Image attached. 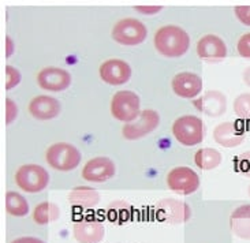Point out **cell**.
<instances>
[{"label": "cell", "instance_id": "obj_1", "mask_svg": "<svg viewBox=\"0 0 250 243\" xmlns=\"http://www.w3.org/2000/svg\"><path fill=\"white\" fill-rule=\"evenodd\" d=\"M153 44L164 58H181L190 47L189 34L176 25H166L155 33Z\"/></svg>", "mask_w": 250, "mask_h": 243}, {"label": "cell", "instance_id": "obj_2", "mask_svg": "<svg viewBox=\"0 0 250 243\" xmlns=\"http://www.w3.org/2000/svg\"><path fill=\"white\" fill-rule=\"evenodd\" d=\"M81 152L67 142H58L48 148L45 153L47 162L56 171H73L81 162Z\"/></svg>", "mask_w": 250, "mask_h": 243}, {"label": "cell", "instance_id": "obj_3", "mask_svg": "<svg viewBox=\"0 0 250 243\" xmlns=\"http://www.w3.org/2000/svg\"><path fill=\"white\" fill-rule=\"evenodd\" d=\"M172 134L176 141L185 146L198 145L205 137L204 122L194 115L181 116L172 124Z\"/></svg>", "mask_w": 250, "mask_h": 243}, {"label": "cell", "instance_id": "obj_4", "mask_svg": "<svg viewBox=\"0 0 250 243\" xmlns=\"http://www.w3.org/2000/svg\"><path fill=\"white\" fill-rule=\"evenodd\" d=\"M111 114L123 123L134 122L141 114V101L134 92L119 90L111 100Z\"/></svg>", "mask_w": 250, "mask_h": 243}, {"label": "cell", "instance_id": "obj_5", "mask_svg": "<svg viewBox=\"0 0 250 243\" xmlns=\"http://www.w3.org/2000/svg\"><path fill=\"white\" fill-rule=\"evenodd\" d=\"M15 183L26 193H40L49 183V174L41 165L25 164L15 172Z\"/></svg>", "mask_w": 250, "mask_h": 243}, {"label": "cell", "instance_id": "obj_6", "mask_svg": "<svg viewBox=\"0 0 250 243\" xmlns=\"http://www.w3.org/2000/svg\"><path fill=\"white\" fill-rule=\"evenodd\" d=\"M148 36L146 26L140 20L125 18L118 20L112 29V39L125 47H134L145 41Z\"/></svg>", "mask_w": 250, "mask_h": 243}, {"label": "cell", "instance_id": "obj_7", "mask_svg": "<svg viewBox=\"0 0 250 243\" xmlns=\"http://www.w3.org/2000/svg\"><path fill=\"white\" fill-rule=\"evenodd\" d=\"M160 116L153 109L141 111L140 116L131 123H126L122 128L123 137L128 141H135L149 135L153 130L159 127Z\"/></svg>", "mask_w": 250, "mask_h": 243}, {"label": "cell", "instance_id": "obj_8", "mask_svg": "<svg viewBox=\"0 0 250 243\" xmlns=\"http://www.w3.org/2000/svg\"><path fill=\"white\" fill-rule=\"evenodd\" d=\"M167 184L176 194L189 196L200 187V178L189 167H175L167 175Z\"/></svg>", "mask_w": 250, "mask_h": 243}, {"label": "cell", "instance_id": "obj_9", "mask_svg": "<svg viewBox=\"0 0 250 243\" xmlns=\"http://www.w3.org/2000/svg\"><path fill=\"white\" fill-rule=\"evenodd\" d=\"M156 216L159 220L169 224L186 223L191 216V209L188 203L175 198H164L156 205Z\"/></svg>", "mask_w": 250, "mask_h": 243}, {"label": "cell", "instance_id": "obj_10", "mask_svg": "<svg viewBox=\"0 0 250 243\" xmlns=\"http://www.w3.org/2000/svg\"><path fill=\"white\" fill-rule=\"evenodd\" d=\"M197 55L207 63L223 61L227 56V47L219 36L207 34L197 41Z\"/></svg>", "mask_w": 250, "mask_h": 243}, {"label": "cell", "instance_id": "obj_11", "mask_svg": "<svg viewBox=\"0 0 250 243\" xmlns=\"http://www.w3.org/2000/svg\"><path fill=\"white\" fill-rule=\"evenodd\" d=\"M115 164L111 159L99 156L95 159H90L85 164L82 169V178L86 182L103 183L115 175Z\"/></svg>", "mask_w": 250, "mask_h": 243}, {"label": "cell", "instance_id": "obj_12", "mask_svg": "<svg viewBox=\"0 0 250 243\" xmlns=\"http://www.w3.org/2000/svg\"><path fill=\"white\" fill-rule=\"evenodd\" d=\"M37 83L48 92H63L71 85V75L61 67H45L37 75Z\"/></svg>", "mask_w": 250, "mask_h": 243}, {"label": "cell", "instance_id": "obj_13", "mask_svg": "<svg viewBox=\"0 0 250 243\" xmlns=\"http://www.w3.org/2000/svg\"><path fill=\"white\" fill-rule=\"evenodd\" d=\"M99 73L102 80L109 85H123L130 80L131 77V67L127 61L122 59H109L103 63Z\"/></svg>", "mask_w": 250, "mask_h": 243}, {"label": "cell", "instance_id": "obj_14", "mask_svg": "<svg viewBox=\"0 0 250 243\" xmlns=\"http://www.w3.org/2000/svg\"><path fill=\"white\" fill-rule=\"evenodd\" d=\"M171 86L176 96L182 99H194L203 90V80L200 75L185 71L172 78Z\"/></svg>", "mask_w": 250, "mask_h": 243}, {"label": "cell", "instance_id": "obj_15", "mask_svg": "<svg viewBox=\"0 0 250 243\" xmlns=\"http://www.w3.org/2000/svg\"><path fill=\"white\" fill-rule=\"evenodd\" d=\"M194 107L209 118H219L226 114L227 97L219 90H208L198 100L194 101Z\"/></svg>", "mask_w": 250, "mask_h": 243}, {"label": "cell", "instance_id": "obj_16", "mask_svg": "<svg viewBox=\"0 0 250 243\" xmlns=\"http://www.w3.org/2000/svg\"><path fill=\"white\" fill-rule=\"evenodd\" d=\"M61 102L51 96H37L29 104V112L37 121H49L61 114Z\"/></svg>", "mask_w": 250, "mask_h": 243}, {"label": "cell", "instance_id": "obj_17", "mask_svg": "<svg viewBox=\"0 0 250 243\" xmlns=\"http://www.w3.org/2000/svg\"><path fill=\"white\" fill-rule=\"evenodd\" d=\"M73 234L77 242L100 243L104 239L105 230H104V225L97 220H82L74 224Z\"/></svg>", "mask_w": 250, "mask_h": 243}, {"label": "cell", "instance_id": "obj_18", "mask_svg": "<svg viewBox=\"0 0 250 243\" xmlns=\"http://www.w3.org/2000/svg\"><path fill=\"white\" fill-rule=\"evenodd\" d=\"M215 141L223 148H235L245 141V133L232 122H223L213 130Z\"/></svg>", "mask_w": 250, "mask_h": 243}, {"label": "cell", "instance_id": "obj_19", "mask_svg": "<svg viewBox=\"0 0 250 243\" xmlns=\"http://www.w3.org/2000/svg\"><path fill=\"white\" fill-rule=\"evenodd\" d=\"M230 227L238 238L250 241V205H241L231 213Z\"/></svg>", "mask_w": 250, "mask_h": 243}, {"label": "cell", "instance_id": "obj_20", "mask_svg": "<svg viewBox=\"0 0 250 243\" xmlns=\"http://www.w3.org/2000/svg\"><path fill=\"white\" fill-rule=\"evenodd\" d=\"M68 202L73 206L82 208V209H90L95 208L97 203L100 202V196L95 189L92 187H75L68 194Z\"/></svg>", "mask_w": 250, "mask_h": 243}, {"label": "cell", "instance_id": "obj_21", "mask_svg": "<svg viewBox=\"0 0 250 243\" xmlns=\"http://www.w3.org/2000/svg\"><path fill=\"white\" fill-rule=\"evenodd\" d=\"M194 162L203 171H212L217 168L222 162V153L213 148L198 149L194 155Z\"/></svg>", "mask_w": 250, "mask_h": 243}, {"label": "cell", "instance_id": "obj_22", "mask_svg": "<svg viewBox=\"0 0 250 243\" xmlns=\"http://www.w3.org/2000/svg\"><path fill=\"white\" fill-rule=\"evenodd\" d=\"M61 217V208L54 202H41L33 210V220L36 224L52 223Z\"/></svg>", "mask_w": 250, "mask_h": 243}, {"label": "cell", "instance_id": "obj_23", "mask_svg": "<svg viewBox=\"0 0 250 243\" xmlns=\"http://www.w3.org/2000/svg\"><path fill=\"white\" fill-rule=\"evenodd\" d=\"M6 210L8 215L15 217L26 216L29 213V202L17 191H8L6 194Z\"/></svg>", "mask_w": 250, "mask_h": 243}, {"label": "cell", "instance_id": "obj_24", "mask_svg": "<svg viewBox=\"0 0 250 243\" xmlns=\"http://www.w3.org/2000/svg\"><path fill=\"white\" fill-rule=\"evenodd\" d=\"M107 216L112 223H125L131 217V206L122 200L114 201L107 208Z\"/></svg>", "mask_w": 250, "mask_h": 243}, {"label": "cell", "instance_id": "obj_25", "mask_svg": "<svg viewBox=\"0 0 250 243\" xmlns=\"http://www.w3.org/2000/svg\"><path fill=\"white\" fill-rule=\"evenodd\" d=\"M234 112L238 118L250 121V93H242L234 100Z\"/></svg>", "mask_w": 250, "mask_h": 243}, {"label": "cell", "instance_id": "obj_26", "mask_svg": "<svg viewBox=\"0 0 250 243\" xmlns=\"http://www.w3.org/2000/svg\"><path fill=\"white\" fill-rule=\"evenodd\" d=\"M234 165H235V169L238 172L250 178V150L238 155L234 159Z\"/></svg>", "mask_w": 250, "mask_h": 243}, {"label": "cell", "instance_id": "obj_27", "mask_svg": "<svg viewBox=\"0 0 250 243\" xmlns=\"http://www.w3.org/2000/svg\"><path fill=\"white\" fill-rule=\"evenodd\" d=\"M21 82V73L13 66H7L6 67V89L15 88Z\"/></svg>", "mask_w": 250, "mask_h": 243}, {"label": "cell", "instance_id": "obj_28", "mask_svg": "<svg viewBox=\"0 0 250 243\" xmlns=\"http://www.w3.org/2000/svg\"><path fill=\"white\" fill-rule=\"evenodd\" d=\"M237 51L242 58L250 59V33H245L244 36H241V39L238 40Z\"/></svg>", "mask_w": 250, "mask_h": 243}, {"label": "cell", "instance_id": "obj_29", "mask_svg": "<svg viewBox=\"0 0 250 243\" xmlns=\"http://www.w3.org/2000/svg\"><path fill=\"white\" fill-rule=\"evenodd\" d=\"M18 116V107L17 104L11 100V99H7L6 100V123L7 124H11Z\"/></svg>", "mask_w": 250, "mask_h": 243}, {"label": "cell", "instance_id": "obj_30", "mask_svg": "<svg viewBox=\"0 0 250 243\" xmlns=\"http://www.w3.org/2000/svg\"><path fill=\"white\" fill-rule=\"evenodd\" d=\"M235 15L244 25L250 26V6H237L235 7Z\"/></svg>", "mask_w": 250, "mask_h": 243}, {"label": "cell", "instance_id": "obj_31", "mask_svg": "<svg viewBox=\"0 0 250 243\" xmlns=\"http://www.w3.org/2000/svg\"><path fill=\"white\" fill-rule=\"evenodd\" d=\"M137 11L145 14V15H153V14H157L159 11H162V6H137L135 7Z\"/></svg>", "mask_w": 250, "mask_h": 243}, {"label": "cell", "instance_id": "obj_32", "mask_svg": "<svg viewBox=\"0 0 250 243\" xmlns=\"http://www.w3.org/2000/svg\"><path fill=\"white\" fill-rule=\"evenodd\" d=\"M11 243H44L41 239L39 238H33V237H22L18 238V239H14Z\"/></svg>", "mask_w": 250, "mask_h": 243}, {"label": "cell", "instance_id": "obj_33", "mask_svg": "<svg viewBox=\"0 0 250 243\" xmlns=\"http://www.w3.org/2000/svg\"><path fill=\"white\" fill-rule=\"evenodd\" d=\"M242 77H244L245 83H246V85L250 88V66L248 68H245L244 75H242Z\"/></svg>", "mask_w": 250, "mask_h": 243}, {"label": "cell", "instance_id": "obj_34", "mask_svg": "<svg viewBox=\"0 0 250 243\" xmlns=\"http://www.w3.org/2000/svg\"><path fill=\"white\" fill-rule=\"evenodd\" d=\"M6 44H7V56H10V55L13 54V41L10 37H7L6 39Z\"/></svg>", "mask_w": 250, "mask_h": 243}, {"label": "cell", "instance_id": "obj_35", "mask_svg": "<svg viewBox=\"0 0 250 243\" xmlns=\"http://www.w3.org/2000/svg\"><path fill=\"white\" fill-rule=\"evenodd\" d=\"M249 196H250V186H249Z\"/></svg>", "mask_w": 250, "mask_h": 243}]
</instances>
